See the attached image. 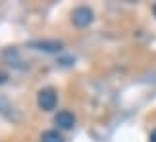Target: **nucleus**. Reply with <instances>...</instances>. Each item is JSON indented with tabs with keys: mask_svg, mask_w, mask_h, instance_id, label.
<instances>
[{
	"mask_svg": "<svg viewBox=\"0 0 156 142\" xmlns=\"http://www.w3.org/2000/svg\"><path fill=\"white\" fill-rule=\"evenodd\" d=\"M37 104L43 111H52L58 104V94L54 88H43L37 94Z\"/></svg>",
	"mask_w": 156,
	"mask_h": 142,
	"instance_id": "f257e3e1",
	"label": "nucleus"
},
{
	"mask_svg": "<svg viewBox=\"0 0 156 142\" xmlns=\"http://www.w3.org/2000/svg\"><path fill=\"white\" fill-rule=\"evenodd\" d=\"M71 21H73L75 27H87L91 25L93 21V10L87 8V6H79L71 12Z\"/></svg>",
	"mask_w": 156,
	"mask_h": 142,
	"instance_id": "f03ea898",
	"label": "nucleus"
},
{
	"mask_svg": "<svg viewBox=\"0 0 156 142\" xmlns=\"http://www.w3.org/2000/svg\"><path fill=\"white\" fill-rule=\"evenodd\" d=\"M54 123H56L60 129L68 131V129H73V125H75V115L71 113V111H68V110L58 111L56 117H54Z\"/></svg>",
	"mask_w": 156,
	"mask_h": 142,
	"instance_id": "7ed1b4c3",
	"label": "nucleus"
},
{
	"mask_svg": "<svg viewBox=\"0 0 156 142\" xmlns=\"http://www.w3.org/2000/svg\"><path fill=\"white\" fill-rule=\"evenodd\" d=\"M31 46L43 52H60L64 48V44L60 40H37V42H31Z\"/></svg>",
	"mask_w": 156,
	"mask_h": 142,
	"instance_id": "20e7f679",
	"label": "nucleus"
},
{
	"mask_svg": "<svg viewBox=\"0 0 156 142\" xmlns=\"http://www.w3.org/2000/svg\"><path fill=\"white\" fill-rule=\"evenodd\" d=\"M41 142H64V138L58 131H44L41 137Z\"/></svg>",
	"mask_w": 156,
	"mask_h": 142,
	"instance_id": "39448f33",
	"label": "nucleus"
},
{
	"mask_svg": "<svg viewBox=\"0 0 156 142\" xmlns=\"http://www.w3.org/2000/svg\"><path fill=\"white\" fill-rule=\"evenodd\" d=\"M151 142H156V131H152V134H151Z\"/></svg>",
	"mask_w": 156,
	"mask_h": 142,
	"instance_id": "423d86ee",
	"label": "nucleus"
},
{
	"mask_svg": "<svg viewBox=\"0 0 156 142\" xmlns=\"http://www.w3.org/2000/svg\"><path fill=\"white\" fill-rule=\"evenodd\" d=\"M154 15H156V4H154Z\"/></svg>",
	"mask_w": 156,
	"mask_h": 142,
	"instance_id": "0eeeda50",
	"label": "nucleus"
}]
</instances>
